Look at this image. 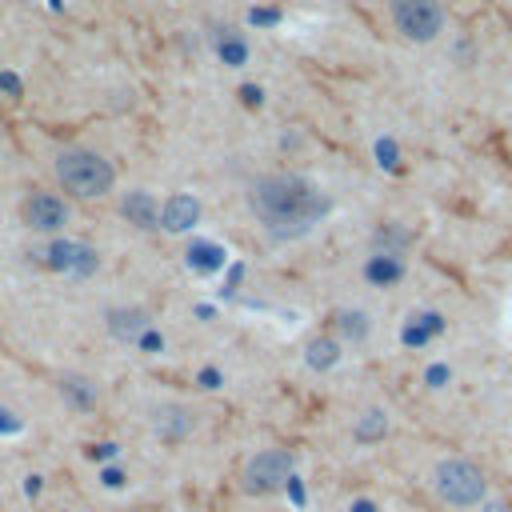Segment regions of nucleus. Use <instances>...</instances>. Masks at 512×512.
I'll list each match as a JSON object with an SVG mask.
<instances>
[{
    "mask_svg": "<svg viewBox=\"0 0 512 512\" xmlns=\"http://www.w3.org/2000/svg\"><path fill=\"white\" fill-rule=\"evenodd\" d=\"M0 92H8L12 100L24 92V84H20V76H12V72H0Z\"/></svg>",
    "mask_w": 512,
    "mask_h": 512,
    "instance_id": "nucleus-21",
    "label": "nucleus"
},
{
    "mask_svg": "<svg viewBox=\"0 0 512 512\" xmlns=\"http://www.w3.org/2000/svg\"><path fill=\"white\" fill-rule=\"evenodd\" d=\"M248 208L256 212V220L276 236V240H296L304 232H312L332 200L320 192V184H312L308 176H296V172H272V176H260L252 180L248 188Z\"/></svg>",
    "mask_w": 512,
    "mask_h": 512,
    "instance_id": "nucleus-1",
    "label": "nucleus"
},
{
    "mask_svg": "<svg viewBox=\"0 0 512 512\" xmlns=\"http://www.w3.org/2000/svg\"><path fill=\"white\" fill-rule=\"evenodd\" d=\"M200 388H220V372L216 368H204L200 372Z\"/></svg>",
    "mask_w": 512,
    "mask_h": 512,
    "instance_id": "nucleus-27",
    "label": "nucleus"
},
{
    "mask_svg": "<svg viewBox=\"0 0 512 512\" xmlns=\"http://www.w3.org/2000/svg\"><path fill=\"white\" fill-rule=\"evenodd\" d=\"M60 392H64L76 408H92V404L100 400L96 384H92V380H84V376H64V380H60Z\"/></svg>",
    "mask_w": 512,
    "mask_h": 512,
    "instance_id": "nucleus-17",
    "label": "nucleus"
},
{
    "mask_svg": "<svg viewBox=\"0 0 512 512\" xmlns=\"http://www.w3.org/2000/svg\"><path fill=\"white\" fill-rule=\"evenodd\" d=\"M336 328H340V336H348V340H364V336L372 332V320H368V312H360V308H344V312H336Z\"/></svg>",
    "mask_w": 512,
    "mask_h": 512,
    "instance_id": "nucleus-18",
    "label": "nucleus"
},
{
    "mask_svg": "<svg viewBox=\"0 0 512 512\" xmlns=\"http://www.w3.org/2000/svg\"><path fill=\"white\" fill-rule=\"evenodd\" d=\"M20 216H24V224H28L32 232L56 236V232H64V224H68L72 212H68V204H64L56 192H32V196H24Z\"/></svg>",
    "mask_w": 512,
    "mask_h": 512,
    "instance_id": "nucleus-6",
    "label": "nucleus"
},
{
    "mask_svg": "<svg viewBox=\"0 0 512 512\" xmlns=\"http://www.w3.org/2000/svg\"><path fill=\"white\" fill-rule=\"evenodd\" d=\"M188 268H196V272H216V268H224V248L212 244V240H192V248H188Z\"/></svg>",
    "mask_w": 512,
    "mask_h": 512,
    "instance_id": "nucleus-15",
    "label": "nucleus"
},
{
    "mask_svg": "<svg viewBox=\"0 0 512 512\" xmlns=\"http://www.w3.org/2000/svg\"><path fill=\"white\" fill-rule=\"evenodd\" d=\"M216 52H220V60H224L228 68L248 64V40H244L236 28H224V36L216 40Z\"/></svg>",
    "mask_w": 512,
    "mask_h": 512,
    "instance_id": "nucleus-16",
    "label": "nucleus"
},
{
    "mask_svg": "<svg viewBox=\"0 0 512 512\" xmlns=\"http://www.w3.org/2000/svg\"><path fill=\"white\" fill-rule=\"evenodd\" d=\"M152 428H156V436H160V440H184V436L192 432V416H188V408L168 404V408H160V412H156Z\"/></svg>",
    "mask_w": 512,
    "mask_h": 512,
    "instance_id": "nucleus-12",
    "label": "nucleus"
},
{
    "mask_svg": "<svg viewBox=\"0 0 512 512\" xmlns=\"http://www.w3.org/2000/svg\"><path fill=\"white\" fill-rule=\"evenodd\" d=\"M304 360H308V368L328 372V368H336V364H340V344H336L332 336H312V340H308V348H304Z\"/></svg>",
    "mask_w": 512,
    "mask_h": 512,
    "instance_id": "nucleus-14",
    "label": "nucleus"
},
{
    "mask_svg": "<svg viewBox=\"0 0 512 512\" xmlns=\"http://www.w3.org/2000/svg\"><path fill=\"white\" fill-rule=\"evenodd\" d=\"M480 512H512V508H508L504 500H484V504H480Z\"/></svg>",
    "mask_w": 512,
    "mask_h": 512,
    "instance_id": "nucleus-29",
    "label": "nucleus"
},
{
    "mask_svg": "<svg viewBox=\"0 0 512 512\" xmlns=\"http://www.w3.org/2000/svg\"><path fill=\"white\" fill-rule=\"evenodd\" d=\"M292 468H296L292 452H284V448H264V452H256V456L248 460V468H244V488L256 492V496H272V492L288 488Z\"/></svg>",
    "mask_w": 512,
    "mask_h": 512,
    "instance_id": "nucleus-5",
    "label": "nucleus"
},
{
    "mask_svg": "<svg viewBox=\"0 0 512 512\" xmlns=\"http://www.w3.org/2000/svg\"><path fill=\"white\" fill-rule=\"evenodd\" d=\"M440 332H444V316H440V312H420V316L408 320V328H404V344L420 348V344H428V340L440 336Z\"/></svg>",
    "mask_w": 512,
    "mask_h": 512,
    "instance_id": "nucleus-13",
    "label": "nucleus"
},
{
    "mask_svg": "<svg viewBox=\"0 0 512 512\" xmlns=\"http://www.w3.org/2000/svg\"><path fill=\"white\" fill-rule=\"evenodd\" d=\"M120 212H124V220L128 224H136V228H160V204L152 200V192H124V200H120Z\"/></svg>",
    "mask_w": 512,
    "mask_h": 512,
    "instance_id": "nucleus-10",
    "label": "nucleus"
},
{
    "mask_svg": "<svg viewBox=\"0 0 512 512\" xmlns=\"http://www.w3.org/2000/svg\"><path fill=\"white\" fill-rule=\"evenodd\" d=\"M240 96H244V104H256V108H260V96H264V92L248 84V88H240Z\"/></svg>",
    "mask_w": 512,
    "mask_h": 512,
    "instance_id": "nucleus-28",
    "label": "nucleus"
},
{
    "mask_svg": "<svg viewBox=\"0 0 512 512\" xmlns=\"http://www.w3.org/2000/svg\"><path fill=\"white\" fill-rule=\"evenodd\" d=\"M136 348H140V352H148V356H152V352H160V348H164V336H160V332H156V328H148V332H144V336H140V340H136Z\"/></svg>",
    "mask_w": 512,
    "mask_h": 512,
    "instance_id": "nucleus-20",
    "label": "nucleus"
},
{
    "mask_svg": "<svg viewBox=\"0 0 512 512\" xmlns=\"http://www.w3.org/2000/svg\"><path fill=\"white\" fill-rule=\"evenodd\" d=\"M352 512H376V504H372V500H356Z\"/></svg>",
    "mask_w": 512,
    "mask_h": 512,
    "instance_id": "nucleus-30",
    "label": "nucleus"
},
{
    "mask_svg": "<svg viewBox=\"0 0 512 512\" xmlns=\"http://www.w3.org/2000/svg\"><path fill=\"white\" fill-rule=\"evenodd\" d=\"M44 260H48V268L72 272V276H88V272H96V264H100L96 248H88V244H80V240H52V244L44 248Z\"/></svg>",
    "mask_w": 512,
    "mask_h": 512,
    "instance_id": "nucleus-7",
    "label": "nucleus"
},
{
    "mask_svg": "<svg viewBox=\"0 0 512 512\" xmlns=\"http://www.w3.org/2000/svg\"><path fill=\"white\" fill-rule=\"evenodd\" d=\"M100 480H104V488H120V484H124V472H120V468H104Z\"/></svg>",
    "mask_w": 512,
    "mask_h": 512,
    "instance_id": "nucleus-24",
    "label": "nucleus"
},
{
    "mask_svg": "<svg viewBox=\"0 0 512 512\" xmlns=\"http://www.w3.org/2000/svg\"><path fill=\"white\" fill-rule=\"evenodd\" d=\"M248 20L260 28V24H276V20H280V12H272V8H260V12H256V8H252V16H248Z\"/></svg>",
    "mask_w": 512,
    "mask_h": 512,
    "instance_id": "nucleus-22",
    "label": "nucleus"
},
{
    "mask_svg": "<svg viewBox=\"0 0 512 512\" xmlns=\"http://www.w3.org/2000/svg\"><path fill=\"white\" fill-rule=\"evenodd\" d=\"M388 432V416L380 412V408H372V412H364L360 420H356V428H352V436L360 440V444H372V440H380Z\"/></svg>",
    "mask_w": 512,
    "mask_h": 512,
    "instance_id": "nucleus-19",
    "label": "nucleus"
},
{
    "mask_svg": "<svg viewBox=\"0 0 512 512\" xmlns=\"http://www.w3.org/2000/svg\"><path fill=\"white\" fill-rule=\"evenodd\" d=\"M196 220H200V200L188 196V192H172L160 204V228L164 232H188Z\"/></svg>",
    "mask_w": 512,
    "mask_h": 512,
    "instance_id": "nucleus-8",
    "label": "nucleus"
},
{
    "mask_svg": "<svg viewBox=\"0 0 512 512\" xmlns=\"http://www.w3.org/2000/svg\"><path fill=\"white\" fill-rule=\"evenodd\" d=\"M392 24L412 44H432L444 32V4L440 0H388Z\"/></svg>",
    "mask_w": 512,
    "mask_h": 512,
    "instance_id": "nucleus-4",
    "label": "nucleus"
},
{
    "mask_svg": "<svg viewBox=\"0 0 512 512\" xmlns=\"http://www.w3.org/2000/svg\"><path fill=\"white\" fill-rule=\"evenodd\" d=\"M56 180L80 196V200H96V196H108L112 184H116V168L112 160H104L100 152L92 148H64L56 156Z\"/></svg>",
    "mask_w": 512,
    "mask_h": 512,
    "instance_id": "nucleus-2",
    "label": "nucleus"
},
{
    "mask_svg": "<svg viewBox=\"0 0 512 512\" xmlns=\"http://www.w3.org/2000/svg\"><path fill=\"white\" fill-rule=\"evenodd\" d=\"M432 488L448 508H476L488 496V476L464 456H448L432 468Z\"/></svg>",
    "mask_w": 512,
    "mask_h": 512,
    "instance_id": "nucleus-3",
    "label": "nucleus"
},
{
    "mask_svg": "<svg viewBox=\"0 0 512 512\" xmlns=\"http://www.w3.org/2000/svg\"><path fill=\"white\" fill-rule=\"evenodd\" d=\"M88 456L92 460H112L116 456V444H96V448H88Z\"/></svg>",
    "mask_w": 512,
    "mask_h": 512,
    "instance_id": "nucleus-26",
    "label": "nucleus"
},
{
    "mask_svg": "<svg viewBox=\"0 0 512 512\" xmlns=\"http://www.w3.org/2000/svg\"><path fill=\"white\" fill-rule=\"evenodd\" d=\"M364 280L376 284V288H392L396 280H404V260L400 256H388V252H372L364 260Z\"/></svg>",
    "mask_w": 512,
    "mask_h": 512,
    "instance_id": "nucleus-11",
    "label": "nucleus"
},
{
    "mask_svg": "<svg viewBox=\"0 0 512 512\" xmlns=\"http://www.w3.org/2000/svg\"><path fill=\"white\" fill-rule=\"evenodd\" d=\"M424 380H428V388H440V384L448 380V368H440V364H436V368H428V376H424Z\"/></svg>",
    "mask_w": 512,
    "mask_h": 512,
    "instance_id": "nucleus-25",
    "label": "nucleus"
},
{
    "mask_svg": "<svg viewBox=\"0 0 512 512\" xmlns=\"http://www.w3.org/2000/svg\"><path fill=\"white\" fill-rule=\"evenodd\" d=\"M376 156H380V164L392 168V164H396V148H392V140H380V144H376Z\"/></svg>",
    "mask_w": 512,
    "mask_h": 512,
    "instance_id": "nucleus-23",
    "label": "nucleus"
},
{
    "mask_svg": "<svg viewBox=\"0 0 512 512\" xmlns=\"http://www.w3.org/2000/svg\"><path fill=\"white\" fill-rule=\"evenodd\" d=\"M148 328H152V316L144 308H112L108 312V332L116 340H124V344H136Z\"/></svg>",
    "mask_w": 512,
    "mask_h": 512,
    "instance_id": "nucleus-9",
    "label": "nucleus"
}]
</instances>
